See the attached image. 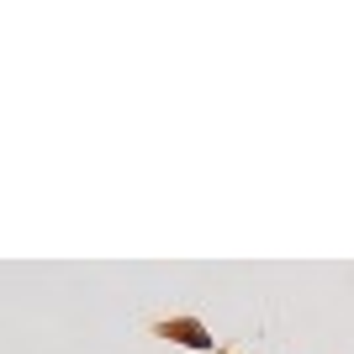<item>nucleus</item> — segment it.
Listing matches in <instances>:
<instances>
[{
  "label": "nucleus",
  "instance_id": "obj_1",
  "mask_svg": "<svg viewBox=\"0 0 354 354\" xmlns=\"http://www.w3.org/2000/svg\"><path fill=\"white\" fill-rule=\"evenodd\" d=\"M159 339L180 344V349H196V354H222L217 339H212V328L201 317H164L159 323Z\"/></svg>",
  "mask_w": 354,
  "mask_h": 354
}]
</instances>
